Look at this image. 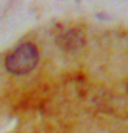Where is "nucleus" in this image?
Wrapping results in <instances>:
<instances>
[{"label": "nucleus", "instance_id": "1", "mask_svg": "<svg viewBox=\"0 0 128 133\" xmlns=\"http://www.w3.org/2000/svg\"><path fill=\"white\" fill-rule=\"evenodd\" d=\"M39 50L32 43H23L7 56L6 69L12 75H26L37 65Z\"/></svg>", "mask_w": 128, "mask_h": 133}, {"label": "nucleus", "instance_id": "2", "mask_svg": "<svg viewBox=\"0 0 128 133\" xmlns=\"http://www.w3.org/2000/svg\"><path fill=\"white\" fill-rule=\"evenodd\" d=\"M127 91H128V85H127Z\"/></svg>", "mask_w": 128, "mask_h": 133}]
</instances>
